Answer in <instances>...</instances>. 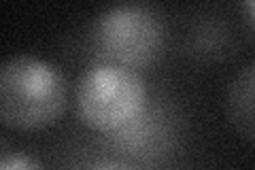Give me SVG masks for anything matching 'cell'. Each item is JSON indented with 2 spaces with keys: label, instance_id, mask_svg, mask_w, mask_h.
Listing matches in <instances>:
<instances>
[{
  "label": "cell",
  "instance_id": "obj_1",
  "mask_svg": "<svg viewBox=\"0 0 255 170\" xmlns=\"http://www.w3.org/2000/svg\"><path fill=\"white\" fill-rule=\"evenodd\" d=\"M68 104V85L55 64L19 53L0 64V124L36 132L58 124Z\"/></svg>",
  "mask_w": 255,
  "mask_h": 170
},
{
  "label": "cell",
  "instance_id": "obj_2",
  "mask_svg": "<svg viewBox=\"0 0 255 170\" xmlns=\"http://www.w3.org/2000/svg\"><path fill=\"white\" fill-rule=\"evenodd\" d=\"M75 102L85 126L98 132H117L140 117L147 87L136 70L98 62L79 77Z\"/></svg>",
  "mask_w": 255,
  "mask_h": 170
},
{
  "label": "cell",
  "instance_id": "obj_3",
  "mask_svg": "<svg viewBox=\"0 0 255 170\" xmlns=\"http://www.w3.org/2000/svg\"><path fill=\"white\" fill-rule=\"evenodd\" d=\"M92 43L102 62L132 70L147 68L162 53L164 23L149 4H117L94 21Z\"/></svg>",
  "mask_w": 255,
  "mask_h": 170
},
{
  "label": "cell",
  "instance_id": "obj_4",
  "mask_svg": "<svg viewBox=\"0 0 255 170\" xmlns=\"http://www.w3.org/2000/svg\"><path fill=\"white\" fill-rule=\"evenodd\" d=\"M228 113L238 134L253 141V64H247L230 85Z\"/></svg>",
  "mask_w": 255,
  "mask_h": 170
},
{
  "label": "cell",
  "instance_id": "obj_5",
  "mask_svg": "<svg viewBox=\"0 0 255 170\" xmlns=\"http://www.w3.org/2000/svg\"><path fill=\"white\" fill-rule=\"evenodd\" d=\"M0 170H45V166L28 153H6L0 158Z\"/></svg>",
  "mask_w": 255,
  "mask_h": 170
},
{
  "label": "cell",
  "instance_id": "obj_6",
  "mask_svg": "<svg viewBox=\"0 0 255 170\" xmlns=\"http://www.w3.org/2000/svg\"><path fill=\"white\" fill-rule=\"evenodd\" d=\"M85 170H138V168L124 164V162H100V164H94Z\"/></svg>",
  "mask_w": 255,
  "mask_h": 170
}]
</instances>
